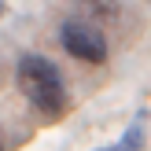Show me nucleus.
<instances>
[{
    "mask_svg": "<svg viewBox=\"0 0 151 151\" xmlns=\"http://www.w3.org/2000/svg\"><path fill=\"white\" fill-rule=\"evenodd\" d=\"M59 41H63V48L70 52L74 59H81V63H103V59H107V37H103L92 22H81V19L63 22Z\"/></svg>",
    "mask_w": 151,
    "mask_h": 151,
    "instance_id": "nucleus-2",
    "label": "nucleus"
},
{
    "mask_svg": "<svg viewBox=\"0 0 151 151\" xmlns=\"http://www.w3.org/2000/svg\"><path fill=\"white\" fill-rule=\"evenodd\" d=\"M19 88L48 118H59L66 111V85L59 78L55 63L44 59V55H22L19 59Z\"/></svg>",
    "mask_w": 151,
    "mask_h": 151,
    "instance_id": "nucleus-1",
    "label": "nucleus"
},
{
    "mask_svg": "<svg viewBox=\"0 0 151 151\" xmlns=\"http://www.w3.org/2000/svg\"><path fill=\"white\" fill-rule=\"evenodd\" d=\"M147 147V111H137L129 122V129L107 147H96V151H144Z\"/></svg>",
    "mask_w": 151,
    "mask_h": 151,
    "instance_id": "nucleus-3",
    "label": "nucleus"
},
{
    "mask_svg": "<svg viewBox=\"0 0 151 151\" xmlns=\"http://www.w3.org/2000/svg\"><path fill=\"white\" fill-rule=\"evenodd\" d=\"M0 151H4V147H0Z\"/></svg>",
    "mask_w": 151,
    "mask_h": 151,
    "instance_id": "nucleus-5",
    "label": "nucleus"
},
{
    "mask_svg": "<svg viewBox=\"0 0 151 151\" xmlns=\"http://www.w3.org/2000/svg\"><path fill=\"white\" fill-rule=\"evenodd\" d=\"M0 15H4V4H0Z\"/></svg>",
    "mask_w": 151,
    "mask_h": 151,
    "instance_id": "nucleus-4",
    "label": "nucleus"
}]
</instances>
